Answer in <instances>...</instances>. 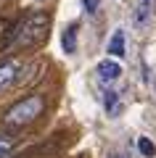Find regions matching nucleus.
Instances as JSON below:
<instances>
[{"label": "nucleus", "mask_w": 156, "mask_h": 158, "mask_svg": "<svg viewBox=\"0 0 156 158\" xmlns=\"http://www.w3.org/2000/svg\"><path fill=\"white\" fill-rule=\"evenodd\" d=\"M42 108H45V98L42 95H29V98H24V100L13 103V106L8 108L6 116H3V124L11 127V129L27 127L42 113Z\"/></svg>", "instance_id": "1"}, {"label": "nucleus", "mask_w": 156, "mask_h": 158, "mask_svg": "<svg viewBox=\"0 0 156 158\" xmlns=\"http://www.w3.org/2000/svg\"><path fill=\"white\" fill-rule=\"evenodd\" d=\"M48 24H50V16L45 11L29 13V16L19 24V29H16V45H21V48L37 45L40 40L48 37Z\"/></svg>", "instance_id": "2"}, {"label": "nucleus", "mask_w": 156, "mask_h": 158, "mask_svg": "<svg viewBox=\"0 0 156 158\" xmlns=\"http://www.w3.org/2000/svg\"><path fill=\"white\" fill-rule=\"evenodd\" d=\"M95 74H98V82L111 85V82H117V79L122 77V63H119L117 58H103V61H98V66H95Z\"/></svg>", "instance_id": "3"}, {"label": "nucleus", "mask_w": 156, "mask_h": 158, "mask_svg": "<svg viewBox=\"0 0 156 158\" xmlns=\"http://www.w3.org/2000/svg\"><path fill=\"white\" fill-rule=\"evenodd\" d=\"M156 11V0H135V11H132V24L138 29H143L145 24L151 21Z\"/></svg>", "instance_id": "4"}, {"label": "nucleus", "mask_w": 156, "mask_h": 158, "mask_svg": "<svg viewBox=\"0 0 156 158\" xmlns=\"http://www.w3.org/2000/svg\"><path fill=\"white\" fill-rule=\"evenodd\" d=\"M19 71H21V63L13 61V58H8V61H0V92L8 90V87L16 82Z\"/></svg>", "instance_id": "5"}, {"label": "nucleus", "mask_w": 156, "mask_h": 158, "mask_svg": "<svg viewBox=\"0 0 156 158\" xmlns=\"http://www.w3.org/2000/svg\"><path fill=\"white\" fill-rule=\"evenodd\" d=\"M77 32H79L77 24H69V27L64 29V34H61V48H64L66 56H74V53H77Z\"/></svg>", "instance_id": "6"}, {"label": "nucleus", "mask_w": 156, "mask_h": 158, "mask_svg": "<svg viewBox=\"0 0 156 158\" xmlns=\"http://www.w3.org/2000/svg\"><path fill=\"white\" fill-rule=\"evenodd\" d=\"M106 53L114 56V58L127 56V48H124V29H117V32L111 34V40H109V45H106Z\"/></svg>", "instance_id": "7"}, {"label": "nucleus", "mask_w": 156, "mask_h": 158, "mask_svg": "<svg viewBox=\"0 0 156 158\" xmlns=\"http://www.w3.org/2000/svg\"><path fill=\"white\" fill-rule=\"evenodd\" d=\"M103 108H106L109 116H117V113L122 111V106H119V92H114V90L103 92Z\"/></svg>", "instance_id": "8"}, {"label": "nucleus", "mask_w": 156, "mask_h": 158, "mask_svg": "<svg viewBox=\"0 0 156 158\" xmlns=\"http://www.w3.org/2000/svg\"><path fill=\"white\" fill-rule=\"evenodd\" d=\"M138 150L143 158H154L156 156V145L148 140V137H138Z\"/></svg>", "instance_id": "9"}, {"label": "nucleus", "mask_w": 156, "mask_h": 158, "mask_svg": "<svg viewBox=\"0 0 156 158\" xmlns=\"http://www.w3.org/2000/svg\"><path fill=\"white\" fill-rule=\"evenodd\" d=\"M13 150V140L11 137H0V158H8Z\"/></svg>", "instance_id": "10"}, {"label": "nucleus", "mask_w": 156, "mask_h": 158, "mask_svg": "<svg viewBox=\"0 0 156 158\" xmlns=\"http://www.w3.org/2000/svg\"><path fill=\"white\" fill-rule=\"evenodd\" d=\"M98 3H100V0H82V6H85V11H87V13L98 11Z\"/></svg>", "instance_id": "11"}, {"label": "nucleus", "mask_w": 156, "mask_h": 158, "mask_svg": "<svg viewBox=\"0 0 156 158\" xmlns=\"http://www.w3.org/2000/svg\"><path fill=\"white\" fill-rule=\"evenodd\" d=\"M154 85H156V82H154Z\"/></svg>", "instance_id": "12"}]
</instances>
